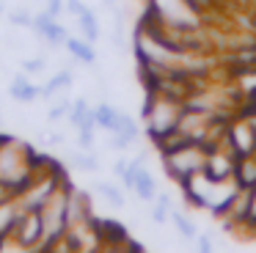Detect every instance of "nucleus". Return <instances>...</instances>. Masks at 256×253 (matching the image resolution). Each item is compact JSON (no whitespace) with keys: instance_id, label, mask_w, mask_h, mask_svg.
<instances>
[{"instance_id":"nucleus-29","label":"nucleus","mask_w":256,"mask_h":253,"mask_svg":"<svg viewBox=\"0 0 256 253\" xmlns=\"http://www.w3.org/2000/svg\"><path fill=\"white\" fill-rule=\"evenodd\" d=\"M0 118H3V113H0Z\"/></svg>"},{"instance_id":"nucleus-10","label":"nucleus","mask_w":256,"mask_h":253,"mask_svg":"<svg viewBox=\"0 0 256 253\" xmlns=\"http://www.w3.org/2000/svg\"><path fill=\"white\" fill-rule=\"evenodd\" d=\"M132 190H135V196H138L140 201H157V182H154V176H152L146 168L138 174Z\"/></svg>"},{"instance_id":"nucleus-22","label":"nucleus","mask_w":256,"mask_h":253,"mask_svg":"<svg viewBox=\"0 0 256 253\" xmlns=\"http://www.w3.org/2000/svg\"><path fill=\"white\" fill-rule=\"evenodd\" d=\"M245 223L256 226V187L250 190V196H248V212H245Z\"/></svg>"},{"instance_id":"nucleus-3","label":"nucleus","mask_w":256,"mask_h":253,"mask_svg":"<svg viewBox=\"0 0 256 253\" xmlns=\"http://www.w3.org/2000/svg\"><path fill=\"white\" fill-rule=\"evenodd\" d=\"M30 28H36V33H39L47 44H66V38H69L66 28H64L58 20H52L47 11L34 14V25H30Z\"/></svg>"},{"instance_id":"nucleus-21","label":"nucleus","mask_w":256,"mask_h":253,"mask_svg":"<svg viewBox=\"0 0 256 253\" xmlns=\"http://www.w3.org/2000/svg\"><path fill=\"white\" fill-rule=\"evenodd\" d=\"M44 11L52 16V20H58V16L66 11V0H47V8Z\"/></svg>"},{"instance_id":"nucleus-26","label":"nucleus","mask_w":256,"mask_h":253,"mask_svg":"<svg viewBox=\"0 0 256 253\" xmlns=\"http://www.w3.org/2000/svg\"><path fill=\"white\" fill-rule=\"evenodd\" d=\"M124 168H127V162H124V160H116V165H113V174L122 176V174H124Z\"/></svg>"},{"instance_id":"nucleus-19","label":"nucleus","mask_w":256,"mask_h":253,"mask_svg":"<svg viewBox=\"0 0 256 253\" xmlns=\"http://www.w3.org/2000/svg\"><path fill=\"white\" fill-rule=\"evenodd\" d=\"M78 146L83 152H91L94 148V130H78Z\"/></svg>"},{"instance_id":"nucleus-24","label":"nucleus","mask_w":256,"mask_h":253,"mask_svg":"<svg viewBox=\"0 0 256 253\" xmlns=\"http://www.w3.org/2000/svg\"><path fill=\"white\" fill-rule=\"evenodd\" d=\"M86 6L80 3V0H66V14H72V16H80V11H83Z\"/></svg>"},{"instance_id":"nucleus-9","label":"nucleus","mask_w":256,"mask_h":253,"mask_svg":"<svg viewBox=\"0 0 256 253\" xmlns=\"http://www.w3.org/2000/svg\"><path fill=\"white\" fill-rule=\"evenodd\" d=\"M66 50L72 52L74 60H80V64H94L96 60V52H94V44L86 42V38H66Z\"/></svg>"},{"instance_id":"nucleus-14","label":"nucleus","mask_w":256,"mask_h":253,"mask_svg":"<svg viewBox=\"0 0 256 253\" xmlns=\"http://www.w3.org/2000/svg\"><path fill=\"white\" fill-rule=\"evenodd\" d=\"M171 220H174L176 231L184 236V240H196V236H198V228H196V223H193V220H188V214H182L179 209H171Z\"/></svg>"},{"instance_id":"nucleus-5","label":"nucleus","mask_w":256,"mask_h":253,"mask_svg":"<svg viewBox=\"0 0 256 253\" xmlns=\"http://www.w3.org/2000/svg\"><path fill=\"white\" fill-rule=\"evenodd\" d=\"M22 218L20 201H0V236H12Z\"/></svg>"},{"instance_id":"nucleus-12","label":"nucleus","mask_w":256,"mask_h":253,"mask_svg":"<svg viewBox=\"0 0 256 253\" xmlns=\"http://www.w3.org/2000/svg\"><path fill=\"white\" fill-rule=\"evenodd\" d=\"M74 82L72 72H61V74H52L50 82H44L42 86V99H52L56 96V91H61V88H69Z\"/></svg>"},{"instance_id":"nucleus-1","label":"nucleus","mask_w":256,"mask_h":253,"mask_svg":"<svg viewBox=\"0 0 256 253\" xmlns=\"http://www.w3.org/2000/svg\"><path fill=\"white\" fill-rule=\"evenodd\" d=\"M144 121L146 130H149V138L154 143H166L176 135L179 121L184 116V104L179 102V96H171V94H160L157 88L149 91V99L144 102Z\"/></svg>"},{"instance_id":"nucleus-2","label":"nucleus","mask_w":256,"mask_h":253,"mask_svg":"<svg viewBox=\"0 0 256 253\" xmlns=\"http://www.w3.org/2000/svg\"><path fill=\"white\" fill-rule=\"evenodd\" d=\"M14 240H17L20 248H39L42 240H44V220H42V212H22L17 228H14Z\"/></svg>"},{"instance_id":"nucleus-13","label":"nucleus","mask_w":256,"mask_h":253,"mask_svg":"<svg viewBox=\"0 0 256 253\" xmlns=\"http://www.w3.org/2000/svg\"><path fill=\"white\" fill-rule=\"evenodd\" d=\"M94 116H96V126L113 132V130H116V124H118V116H122V113H118L116 108H110V104H100V108H94Z\"/></svg>"},{"instance_id":"nucleus-27","label":"nucleus","mask_w":256,"mask_h":253,"mask_svg":"<svg viewBox=\"0 0 256 253\" xmlns=\"http://www.w3.org/2000/svg\"><path fill=\"white\" fill-rule=\"evenodd\" d=\"M105 6H116V0H105Z\"/></svg>"},{"instance_id":"nucleus-15","label":"nucleus","mask_w":256,"mask_h":253,"mask_svg":"<svg viewBox=\"0 0 256 253\" xmlns=\"http://www.w3.org/2000/svg\"><path fill=\"white\" fill-rule=\"evenodd\" d=\"M72 165L78 170H83V174H96V170H100L96 157L91 152H83V148H80V154H74V157H72Z\"/></svg>"},{"instance_id":"nucleus-28","label":"nucleus","mask_w":256,"mask_h":253,"mask_svg":"<svg viewBox=\"0 0 256 253\" xmlns=\"http://www.w3.org/2000/svg\"><path fill=\"white\" fill-rule=\"evenodd\" d=\"M0 14H3V6H0Z\"/></svg>"},{"instance_id":"nucleus-7","label":"nucleus","mask_w":256,"mask_h":253,"mask_svg":"<svg viewBox=\"0 0 256 253\" xmlns=\"http://www.w3.org/2000/svg\"><path fill=\"white\" fill-rule=\"evenodd\" d=\"M234 182L245 190H254L256 187V157L250 154H242L237 160V168H234Z\"/></svg>"},{"instance_id":"nucleus-4","label":"nucleus","mask_w":256,"mask_h":253,"mask_svg":"<svg viewBox=\"0 0 256 253\" xmlns=\"http://www.w3.org/2000/svg\"><path fill=\"white\" fill-rule=\"evenodd\" d=\"M113 135V140H110V148H116V152H122V148H127V146H132L135 143V138H138V124H135L132 118H127V116H118V124H116V130L110 132Z\"/></svg>"},{"instance_id":"nucleus-23","label":"nucleus","mask_w":256,"mask_h":253,"mask_svg":"<svg viewBox=\"0 0 256 253\" xmlns=\"http://www.w3.org/2000/svg\"><path fill=\"white\" fill-rule=\"evenodd\" d=\"M22 69L25 72H42V69H44V58H28L22 64Z\"/></svg>"},{"instance_id":"nucleus-18","label":"nucleus","mask_w":256,"mask_h":253,"mask_svg":"<svg viewBox=\"0 0 256 253\" xmlns=\"http://www.w3.org/2000/svg\"><path fill=\"white\" fill-rule=\"evenodd\" d=\"M72 104L74 102H61V104H52L50 108V113H47V118L56 124V121H61V118H69V113H72Z\"/></svg>"},{"instance_id":"nucleus-8","label":"nucleus","mask_w":256,"mask_h":253,"mask_svg":"<svg viewBox=\"0 0 256 253\" xmlns=\"http://www.w3.org/2000/svg\"><path fill=\"white\" fill-rule=\"evenodd\" d=\"M8 94H12L17 102H34V99L42 96V86H34L25 74H17L12 82V88H8Z\"/></svg>"},{"instance_id":"nucleus-16","label":"nucleus","mask_w":256,"mask_h":253,"mask_svg":"<svg viewBox=\"0 0 256 253\" xmlns=\"http://www.w3.org/2000/svg\"><path fill=\"white\" fill-rule=\"evenodd\" d=\"M96 190H100L102 196L113 204V206H124V192L118 190L116 184H110V182H100V184H96Z\"/></svg>"},{"instance_id":"nucleus-6","label":"nucleus","mask_w":256,"mask_h":253,"mask_svg":"<svg viewBox=\"0 0 256 253\" xmlns=\"http://www.w3.org/2000/svg\"><path fill=\"white\" fill-rule=\"evenodd\" d=\"M69 124L74 130H96V116H94V108H91L86 99H78L72 104V113H69Z\"/></svg>"},{"instance_id":"nucleus-11","label":"nucleus","mask_w":256,"mask_h":253,"mask_svg":"<svg viewBox=\"0 0 256 253\" xmlns=\"http://www.w3.org/2000/svg\"><path fill=\"white\" fill-rule=\"evenodd\" d=\"M78 22H80V30H83V38L94 44L96 38H100V22H96V14L91 8H83L80 16H78Z\"/></svg>"},{"instance_id":"nucleus-20","label":"nucleus","mask_w":256,"mask_h":253,"mask_svg":"<svg viewBox=\"0 0 256 253\" xmlns=\"http://www.w3.org/2000/svg\"><path fill=\"white\" fill-rule=\"evenodd\" d=\"M8 22H12V25L30 28V25H34V14H28V11H12V14H8Z\"/></svg>"},{"instance_id":"nucleus-25","label":"nucleus","mask_w":256,"mask_h":253,"mask_svg":"<svg viewBox=\"0 0 256 253\" xmlns=\"http://www.w3.org/2000/svg\"><path fill=\"white\" fill-rule=\"evenodd\" d=\"M196 240H198V248H201V250H212V240H210L206 234H198Z\"/></svg>"},{"instance_id":"nucleus-17","label":"nucleus","mask_w":256,"mask_h":253,"mask_svg":"<svg viewBox=\"0 0 256 253\" xmlns=\"http://www.w3.org/2000/svg\"><path fill=\"white\" fill-rule=\"evenodd\" d=\"M113 44L118 50L124 47V14H122V8L113 11Z\"/></svg>"}]
</instances>
